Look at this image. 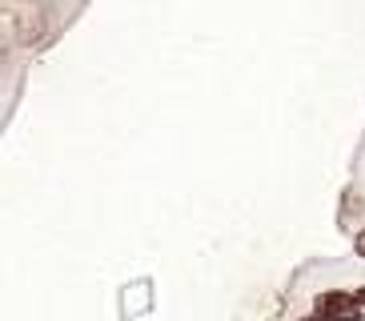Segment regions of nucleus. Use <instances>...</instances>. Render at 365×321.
I'll list each match as a JSON object with an SVG mask.
<instances>
[{
	"mask_svg": "<svg viewBox=\"0 0 365 321\" xmlns=\"http://www.w3.org/2000/svg\"><path fill=\"white\" fill-rule=\"evenodd\" d=\"M317 313L329 321H361V301H357V293L329 289V293H317Z\"/></svg>",
	"mask_w": 365,
	"mask_h": 321,
	"instance_id": "f257e3e1",
	"label": "nucleus"
},
{
	"mask_svg": "<svg viewBox=\"0 0 365 321\" xmlns=\"http://www.w3.org/2000/svg\"><path fill=\"white\" fill-rule=\"evenodd\" d=\"M354 249H357V257H365V229H357V237H354Z\"/></svg>",
	"mask_w": 365,
	"mask_h": 321,
	"instance_id": "f03ea898",
	"label": "nucleus"
},
{
	"mask_svg": "<svg viewBox=\"0 0 365 321\" xmlns=\"http://www.w3.org/2000/svg\"><path fill=\"white\" fill-rule=\"evenodd\" d=\"M357 301H361V310H365V289H357Z\"/></svg>",
	"mask_w": 365,
	"mask_h": 321,
	"instance_id": "7ed1b4c3",
	"label": "nucleus"
}]
</instances>
